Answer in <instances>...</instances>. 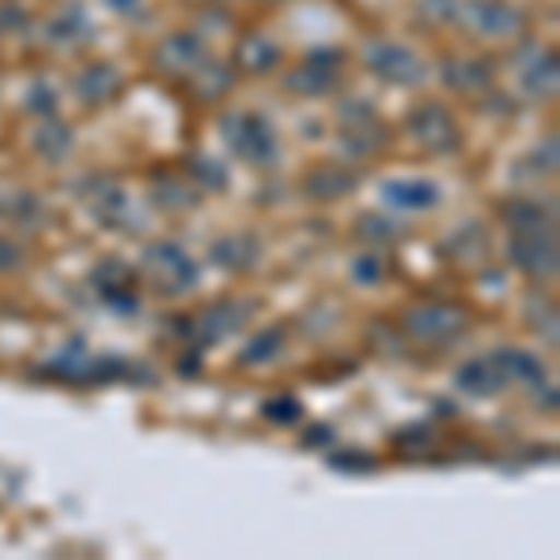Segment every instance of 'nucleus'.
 <instances>
[{"instance_id":"1","label":"nucleus","mask_w":560,"mask_h":560,"mask_svg":"<svg viewBox=\"0 0 560 560\" xmlns=\"http://www.w3.org/2000/svg\"><path fill=\"white\" fill-rule=\"evenodd\" d=\"M224 131H229V139L240 158L255 161V165H266V161L277 158V135L266 124V116H258V113L229 116V120H224Z\"/></svg>"},{"instance_id":"2","label":"nucleus","mask_w":560,"mask_h":560,"mask_svg":"<svg viewBox=\"0 0 560 560\" xmlns=\"http://www.w3.org/2000/svg\"><path fill=\"white\" fill-rule=\"evenodd\" d=\"M147 269H150V277L158 280L161 292H184L187 284H195V266L187 261L184 250L173 247V243H161V247H150Z\"/></svg>"},{"instance_id":"3","label":"nucleus","mask_w":560,"mask_h":560,"mask_svg":"<svg viewBox=\"0 0 560 560\" xmlns=\"http://www.w3.org/2000/svg\"><path fill=\"white\" fill-rule=\"evenodd\" d=\"M366 65L377 71L382 79L388 83H419L422 79V60L415 57L411 49H404V45H370L366 49Z\"/></svg>"},{"instance_id":"4","label":"nucleus","mask_w":560,"mask_h":560,"mask_svg":"<svg viewBox=\"0 0 560 560\" xmlns=\"http://www.w3.org/2000/svg\"><path fill=\"white\" fill-rule=\"evenodd\" d=\"M411 135L430 150H453L456 147V124L441 105H419L411 113Z\"/></svg>"},{"instance_id":"5","label":"nucleus","mask_w":560,"mask_h":560,"mask_svg":"<svg viewBox=\"0 0 560 560\" xmlns=\"http://www.w3.org/2000/svg\"><path fill=\"white\" fill-rule=\"evenodd\" d=\"M467 15H471L475 31L486 34V38H512V34L523 26V15L516 8L501 4V0H471Z\"/></svg>"},{"instance_id":"6","label":"nucleus","mask_w":560,"mask_h":560,"mask_svg":"<svg viewBox=\"0 0 560 560\" xmlns=\"http://www.w3.org/2000/svg\"><path fill=\"white\" fill-rule=\"evenodd\" d=\"M512 258L530 273H553V240H546L541 229H523L512 240Z\"/></svg>"},{"instance_id":"7","label":"nucleus","mask_w":560,"mask_h":560,"mask_svg":"<svg viewBox=\"0 0 560 560\" xmlns=\"http://www.w3.org/2000/svg\"><path fill=\"white\" fill-rule=\"evenodd\" d=\"M340 65V52H325L318 49L311 57V65L295 71L292 79H288V86L292 90H306V94H325V90L332 86V68Z\"/></svg>"},{"instance_id":"8","label":"nucleus","mask_w":560,"mask_h":560,"mask_svg":"<svg viewBox=\"0 0 560 560\" xmlns=\"http://www.w3.org/2000/svg\"><path fill=\"white\" fill-rule=\"evenodd\" d=\"M198 60H202V45H198L195 38H187V34L168 38L165 49L158 52V65L168 68V71H191Z\"/></svg>"},{"instance_id":"9","label":"nucleus","mask_w":560,"mask_h":560,"mask_svg":"<svg viewBox=\"0 0 560 560\" xmlns=\"http://www.w3.org/2000/svg\"><path fill=\"white\" fill-rule=\"evenodd\" d=\"M385 198L404 210H422V206H433L438 191L422 179H396V184H385Z\"/></svg>"},{"instance_id":"10","label":"nucleus","mask_w":560,"mask_h":560,"mask_svg":"<svg viewBox=\"0 0 560 560\" xmlns=\"http://www.w3.org/2000/svg\"><path fill=\"white\" fill-rule=\"evenodd\" d=\"M459 314L456 311H422V314H411L408 325L419 337H427V340H438V337H448L453 329H459Z\"/></svg>"},{"instance_id":"11","label":"nucleus","mask_w":560,"mask_h":560,"mask_svg":"<svg viewBox=\"0 0 560 560\" xmlns=\"http://www.w3.org/2000/svg\"><path fill=\"white\" fill-rule=\"evenodd\" d=\"M277 45L273 42H266V38H243L240 42V52H236V60H240V68L243 71H269L277 65Z\"/></svg>"},{"instance_id":"12","label":"nucleus","mask_w":560,"mask_h":560,"mask_svg":"<svg viewBox=\"0 0 560 560\" xmlns=\"http://www.w3.org/2000/svg\"><path fill=\"white\" fill-rule=\"evenodd\" d=\"M501 385H504V374H497L493 363H467L459 370V388H467V393H475V396H493Z\"/></svg>"},{"instance_id":"13","label":"nucleus","mask_w":560,"mask_h":560,"mask_svg":"<svg viewBox=\"0 0 560 560\" xmlns=\"http://www.w3.org/2000/svg\"><path fill=\"white\" fill-rule=\"evenodd\" d=\"M523 86H527L530 94H538V97L553 94V86H557V57H553V52H541L538 65L530 71H523Z\"/></svg>"},{"instance_id":"14","label":"nucleus","mask_w":560,"mask_h":560,"mask_svg":"<svg viewBox=\"0 0 560 560\" xmlns=\"http://www.w3.org/2000/svg\"><path fill=\"white\" fill-rule=\"evenodd\" d=\"M116 90V71L113 68H90L83 79H79V94L86 102H105L108 94Z\"/></svg>"},{"instance_id":"15","label":"nucleus","mask_w":560,"mask_h":560,"mask_svg":"<svg viewBox=\"0 0 560 560\" xmlns=\"http://www.w3.org/2000/svg\"><path fill=\"white\" fill-rule=\"evenodd\" d=\"M448 75V86H459V90H475V86H486V71L482 65H467V60H456V65L445 68Z\"/></svg>"},{"instance_id":"16","label":"nucleus","mask_w":560,"mask_h":560,"mask_svg":"<svg viewBox=\"0 0 560 560\" xmlns=\"http://www.w3.org/2000/svg\"><path fill=\"white\" fill-rule=\"evenodd\" d=\"M497 363L512 366L516 374H527V382H538V377H541V366L530 355H512V351H501V355H497Z\"/></svg>"},{"instance_id":"17","label":"nucleus","mask_w":560,"mask_h":560,"mask_svg":"<svg viewBox=\"0 0 560 560\" xmlns=\"http://www.w3.org/2000/svg\"><path fill=\"white\" fill-rule=\"evenodd\" d=\"M52 142H57V150L65 153L68 147H71V131L68 128H57V124H49L42 135H38V147L45 150V153H52Z\"/></svg>"},{"instance_id":"18","label":"nucleus","mask_w":560,"mask_h":560,"mask_svg":"<svg viewBox=\"0 0 560 560\" xmlns=\"http://www.w3.org/2000/svg\"><path fill=\"white\" fill-rule=\"evenodd\" d=\"M273 345H280V337H277V332H266V337H258V340H255V348H250L243 359H247V363H261V359H273V355H277V348H273Z\"/></svg>"},{"instance_id":"19","label":"nucleus","mask_w":560,"mask_h":560,"mask_svg":"<svg viewBox=\"0 0 560 560\" xmlns=\"http://www.w3.org/2000/svg\"><path fill=\"white\" fill-rule=\"evenodd\" d=\"M266 415H269V419H277V422H295V419H300V404H295V400H269Z\"/></svg>"},{"instance_id":"20","label":"nucleus","mask_w":560,"mask_h":560,"mask_svg":"<svg viewBox=\"0 0 560 560\" xmlns=\"http://www.w3.org/2000/svg\"><path fill=\"white\" fill-rule=\"evenodd\" d=\"M332 467H345V471H370L374 459L359 456V453H340V456H332Z\"/></svg>"},{"instance_id":"21","label":"nucleus","mask_w":560,"mask_h":560,"mask_svg":"<svg viewBox=\"0 0 560 560\" xmlns=\"http://www.w3.org/2000/svg\"><path fill=\"white\" fill-rule=\"evenodd\" d=\"M422 8L438 15V20H448V15L456 12V4H448V0H427V4H422Z\"/></svg>"}]
</instances>
